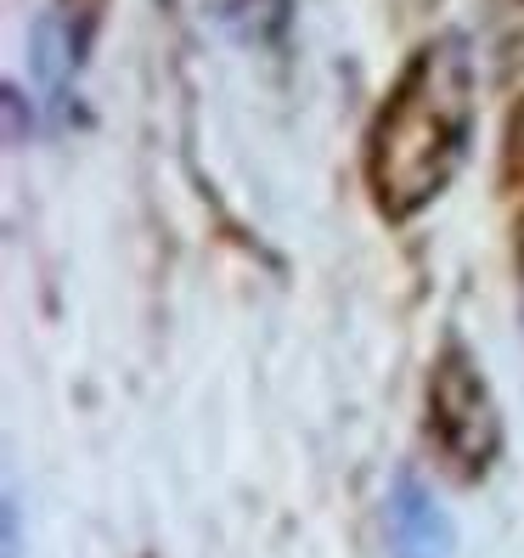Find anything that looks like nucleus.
<instances>
[{
    "mask_svg": "<svg viewBox=\"0 0 524 558\" xmlns=\"http://www.w3.org/2000/svg\"><path fill=\"white\" fill-rule=\"evenodd\" d=\"M474 136V57L463 35L423 40L367 130V192L383 220L429 209L468 158Z\"/></svg>",
    "mask_w": 524,
    "mask_h": 558,
    "instance_id": "1",
    "label": "nucleus"
},
{
    "mask_svg": "<svg viewBox=\"0 0 524 558\" xmlns=\"http://www.w3.org/2000/svg\"><path fill=\"white\" fill-rule=\"evenodd\" d=\"M429 440L446 451V463L463 480H479L502 451V412L490 401L479 361L456 339L429 367Z\"/></svg>",
    "mask_w": 524,
    "mask_h": 558,
    "instance_id": "2",
    "label": "nucleus"
},
{
    "mask_svg": "<svg viewBox=\"0 0 524 558\" xmlns=\"http://www.w3.org/2000/svg\"><path fill=\"white\" fill-rule=\"evenodd\" d=\"M215 12H220L226 28H237L243 40L266 46V40H277L282 28H288L293 0H215Z\"/></svg>",
    "mask_w": 524,
    "mask_h": 558,
    "instance_id": "3",
    "label": "nucleus"
},
{
    "mask_svg": "<svg viewBox=\"0 0 524 558\" xmlns=\"http://www.w3.org/2000/svg\"><path fill=\"white\" fill-rule=\"evenodd\" d=\"M502 163H508V175H524V96H519V108L508 113V136H502Z\"/></svg>",
    "mask_w": 524,
    "mask_h": 558,
    "instance_id": "4",
    "label": "nucleus"
},
{
    "mask_svg": "<svg viewBox=\"0 0 524 558\" xmlns=\"http://www.w3.org/2000/svg\"><path fill=\"white\" fill-rule=\"evenodd\" d=\"M7 558H17V508L7 502Z\"/></svg>",
    "mask_w": 524,
    "mask_h": 558,
    "instance_id": "5",
    "label": "nucleus"
},
{
    "mask_svg": "<svg viewBox=\"0 0 524 558\" xmlns=\"http://www.w3.org/2000/svg\"><path fill=\"white\" fill-rule=\"evenodd\" d=\"M69 7H74L85 23H96V7H102V0H69Z\"/></svg>",
    "mask_w": 524,
    "mask_h": 558,
    "instance_id": "6",
    "label": "nucleus"
},
{
    "mask_svg": "<svg viewBox=\"0 0 524 558\" xmlns=\"http://www.w3.org/2000/svg\"><path fill=\"white\" fill-rule=\"evenodd\" d=\"M519 271H524V215H519Z\"/></svg>",
    "mask_w": 524,
    "mask_h": 558,
    "instance_id": "7",
    "label": "nucleus"
}]
</instances>
